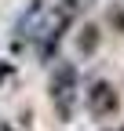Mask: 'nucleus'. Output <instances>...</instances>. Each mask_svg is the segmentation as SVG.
<instances>
[{
  "instance_id": "5",
  "label": "nucleus",
  "mask_w": 124,
  "mask_h": 131,
  "mask_svg": "<svg viewBox=\"0 0 124 131\" xmlns=\"http://www.w3.org/2000/svg\"><path fill=\"white\" fill-rule=\"evenodd\" d=\"M73 44H77V55L80 58H95L99 47H102V26L99 22H80L73 33Z\"/></svg>"
},
{
  "instance_id": "2",
  "label": "nucleus",
  "mask_w": 124,
  "mask_h": 131,
  "mask_svg": "<svg viewBox=\"0 0 124 131\" xmlns=\"http://www.w3.org/2000/svg\"><path fill=\"white\" fill-rule=\"evenodd\" d=\"M84 113L91 120H113L117 113H120V91L113 80H106V77H95V80H88V88H84Z\"/></svg>"
},
{
  "instance_id": "8",
  "label": "nucleus",
  "mask_w": 124,
  "mask_h": 131,
  "mask_svg": "<svg viewBox=\"0 0 124 131\" xmlns=\"http://www.w3.org/2000/svg\"><path fill=\"white\" fill-rule=\"evenodd\" d=\"M0 131H15V127H11V124H7V120H0Z\"/></svg>"
},
{
  "instance_id": "4",
  "label": "nucleus",
  "mask_w": 124,
  "mask_h": 131,
  "mask_svg": "<svg viewBox=\"0 0 124 131\" xmlns=\"http://www.w3.org/2000/svg\"><path fill=\"white\" fill-rule=\"evenodd\" d=\"M73 29V22L69 18H62V15H51L48 18V26H44V33H40V40H37V58L44 62V66H55L58 62V47H62V37Z\"/></svg>"
},
{
  "instance_id": "3",
  "label": "nucleus",
  "mask_w": 124,
  "mask_h": 131,
  "mask_svg": "<svg viewBox=\"0 0 124 131\" xmlns=\"http://www.w3.org/2000/svg\"><path fill=\"white\" fill-rule=\"evenodd\" d=\"M44 26H48V0H29V4L18 11L15 26H11V47H15V51H22L26 44L37 47Z\"/></svg>"
},
{
  "instance_id": "7",
  "label": "nucleus",
  "mask_w": 124,
  "mask_h": 131,
  "mask_svg": "<svg viewBox=\"0 0 124 131\" xmlns=\"http://www.w3.org/2000/svg\"><path fill=\"white\" fill-rule=\"evenodd\" d=\"M11 73H15V62H0V84H4Z\"/></svg>"
},
{
  "instance_id": "1",
  "label": "nucleus",
  "mask_w": 124,
  "mask_h": 131,
  "mask_svg": "<svg viewBox=\"0 0 124 131\" xmlns=\"http://www.w3.org/2000/svg\"><path fill=\"white\" fill-rule=\"evenodd\" d=\"M48 98H51V109L62 124H73L77 109L84 102V91H80V69L77 62L69 58H58L51 66V77H48Z\"/></svg>"
},
{
  "instance_id": "9",
  "label": "nucleus",
  "mask_w": 124,
  "mask_h": 131,
  "mask_svg": "<svg viewBox=\"0 0 124 131\" xmlns=\"http://www.w3.org/2000/svg\"><path fill=\"white\" fill-rule=\"evenodd\" d=\"M102 131H124V124H113V127H102Z\"/></svg>"
},
{
  "instance_id": "6",
  "label": "nucleus",
  "mask_w": 124,
  "mask_h": 131,
  "mask_svg": "<svg viewBox=\"0 0 124 131\" xmlns=\"http://www.w3.org/2000/svg\"><path fill=\"white\" fill-rule=\"evenodd\" d=\"M106 26L110 33H124V0H110V7H106Z\"/></svg>"
}]
</instances>
